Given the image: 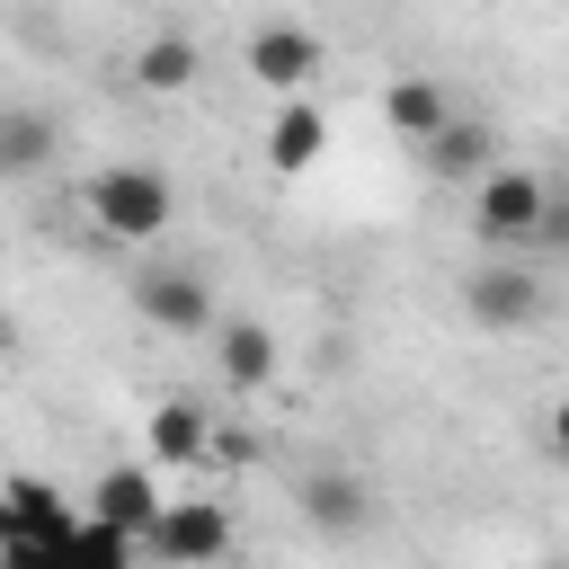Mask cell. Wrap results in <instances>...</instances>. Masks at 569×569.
Returning <instances> with one entry per match:
<instances>
[{
  "mask_svg": "<svg viewBox=\"0 0 569 569\" xmlns=\"http://www.w3.org/2000/svg\"><path fill=\"white\" fill-rule=\"evenodd\" d=\"M80 213H89L107 240H160L169 213H178V196H169V178H160L151 160H107V169L80 187Z\"/></svg>",
  "mask_w": 569,
  "mask_h": 569,
  "instance_id": "cell-1",
  "label": "cell"
},
{
  "mask_svg": "<svg viewBox=\"0 0 569 569\" xmlns=\"http://www.w3.org/2000/svg\"><path fill=\"white\" fill-rule=\"evenodd\" d=\"M542 213H551V178H533V169H516V160H498V169L471 187V231H480L489 249L533 240V231H542Z\"/></svg>",
  "mask_w": 569,
  "mask_h": 569,
  "instance_id": "cell-2",
  "label": "cell"
},
{
  "mask_svg": "<svg viewBox=\"0 0 569 569\" xmlns=\"http://www.w3.org/2000/svg\"><path fill=\"white\" fill-rule=\"evenodd\" d=\"M142 551H151L160 569H213V560L231 551V507H222V498H160Z\"/></svg>",
  "mask_w": 569,
  "mask_h": 569,
  "instance_id": "cell-3",
  "label": "cell"
},
{
  "mask_svg": "<svg viewBox=\"0 0 569 569\" xmlns=\"http://www.w3.org/2000/svg\"><path fill=\"white\" fill-rule=\"evenodd\" d=\"M133 311L151 329H169V338H204L213 329V284L196 267H142L133 276Z\"/></svg>",
  "mask_w": 569,
  "mask_h": 569,
  "instance_id": "cell-4",
  "label": "cell"
},
{
  "mask_svg": "<svg viewBox=\"0 0 569 569\" xmlns=\"http://www.w3.org/2000/svg\"><path fill=\"white\" fill-rule=\"evenodd\" d=\"M462 311H471L480 329H533V320H542V276L516 267V258H489V267L462 276Z\"/></svg>",
  "mask_w": 569,
  "mask_h": 569,
  "instance_id": "cell-5",
  "label": "cell"
},
{
  "mask_svg": "<svg viewBox=\"0 0 569 569\" xmlns=\"http://www.w3.org/2000/svg\"><path fill=\"white\" fill-rule=\"evenodd\" d=\"M71 525H80L71 489H53V480H36V471L0 480V551H18V542H53V533H71Z\"/></svg>",
  "mask_w": 569,
  "mask_h": 569,
  "instance_id": "cell-6",
  "label": "cell"
},
{
  "mask_svg": "<svg viewBox=\"0 0 569 569\" xmlns=\"http://www.w3.org/2000/svg\"><path fill=\"white\" fill-rule=\"evenodd\" d=\"M311 71H320V36H311L302 18H267V27L249 36V80H258V89L293 98Z\"/></svg>",
  "mask_w": 569,
  "mask_h": 569,
  "instance_id": "cell-7",
  "label": "cell"
},
{
  "mask_svg": "<svg viewBox=\"0 0 569 569\" xmlns=\"http://www.w3.org/2000/svg\"><path fill=\"white\" fill-rule=\"evenodd\" d=\"M89 525H107V533H124V542H142L151 533V516H160V480L142 471V462H116V471H98L89 480V507H80Z\"/></svg>",
  "mask_w": 569,
  "mask_h": 569,
  "instance_id": "cell-8",
  "label": "cell"
},
{
  "mask_svg": "<svg viewBox=\"0 0 569 569\" xmlns=\"http://www.w3.org/2000/svg\"><path fill=\"white\" fill-rule=\"evenodd\" d=\"M293 507H302V525H311V533H365V525H373V480H365V471H347V462H329V471H311V480H302V498H293Z\"/></svg>",
  "mask_w": 569,
  "mask_h": 569,
  "instance_id": "cell-9",
  "label": "cell"
},
{
  "mask_svg": "<svg viewBox=\"0 0 569 569\" xmlns=\"http://www.w3.org/2000/svg\"><path fill=\"white\" fill-rule=\"evenodd\" d=\"M53 151H62V116H53V107H36V98L0 107V187H9V178H36Z\"/></svg>",
  "mask_w": 569,
  "mask_h": 569,
  "instance_id": "cell-10",
  "label": "cell"
},
{
  "mask_svg": "<svg viewBox=\"0 0 569 569\" xmlns=\"http://www.w3.org/2000/svg\"><path fill=\"white\" fill-rule=\"evenodd\" d=\"M213 365H222L231 391H267L284 356H276V329L267 320H213Z\"/></svg>",
  "mask_w": 569,
  "mask_h": 569,
  "instance_id": "cell-11",
  "label": "cell"
},
{
  "mask_svg": "<svg viewBox=\"0 0 569 569\" xmlns=\"http://www.w3.org/2000/svg\"><path fill=\"white\" fill-rule=\"evenodd\" d=\"M418 151H427V169H436V178H453V187H480V178L498 169V133H489L480 116H453V124H445V133H427Z\"/></svg>",
  "mask_w": 569,
  "mask_h": 569,
  "instance_id": "cell-12",
  "label": "cell"
},
{
  "mask_svg": "<svg viewBox=\"0 0 569 569\" xmlns=\"http://www.w3.org/2000/svg\"><path fill=\"white\" fill-rule=\"evenodd\" d=\"M382 124H391L400 142H427V133H445V124H453V98H445V80H436V71H409V80H391V89H382Z\"/></svg>",
  "mask_w": 569,
  "mask_h": 569,
  "instance_id": "cell-13",
  "label": "cell"
},
{
  "mask_svg": "<svg viewBox=\"0 0 569 569\" xmlns=\"http://www.w3.org/2000/svg\"><path fill=\"white\" fill-rule=\"evenodd\" d=\"M320 142H329V116H320L311 98H284V107L267 116V160H276V169H311Z\"/></svg>",
  "mask_w": 569,
  "mask_h": 569,
  "instance_id": "cell-14",
  "label": "cell"
},
{
  "mask_svg": "<svg viewBox=\"0 0 569 569\" xmlns=\"http://www.w3.org/2000/svg\"><path fill=\"white\" fill-rule=\"evenodd\" d=\"M196 62H204V53H196V36H178V27H169V36H142V53H133V80L169 98V89H187V80H196Z\"/></svg>",
  "mask_w": 569,
  "mask_h": 569,
  "instance_id": "cell-15",
  "label": "cell"
},
{
  "mask_svg": "<svg viewBox=\"0 0 569 569\" xmlns=\"http://www.w3.org/2000/svg\"><path fill=\"white\" fill-rule=\"evenodd\" d=\"M142 427H151V462H204V409L196 400H160Z\"/></svg>",
  "mask_w": 569,
  "mask_h": 569,
  "instance_id": "cell-16",
  "label": "cell"
}]
</instances>
